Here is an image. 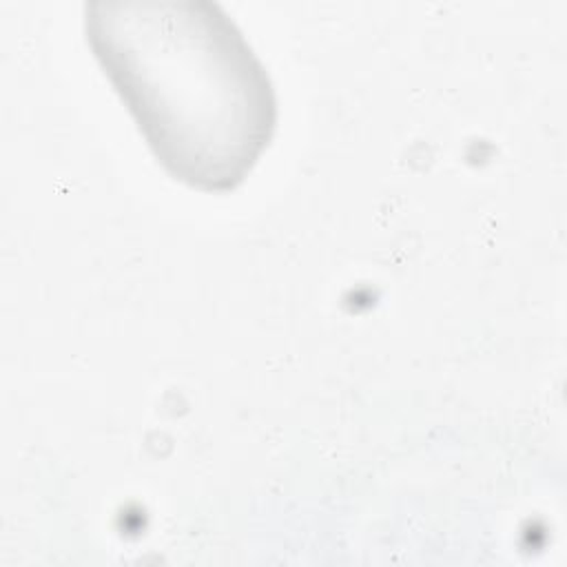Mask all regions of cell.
I'll use <instances>...</instances> for the list:
<instances>
[{"label": "cell", "instance_id": "cell-1", "mask_svg": "<svg viewBox=\"0 0 567 567\" xmlns=\"http://www.w3.org/2000/svg\"><path fill=\"white\" fill-rule=\"evenodd\" d=\"M89 47L164 171L186 186H239L277 126L266 66L210 0L86 2Z\"/></svg>", "mask_w": 567, "mask_h": 567}]
</instances>
